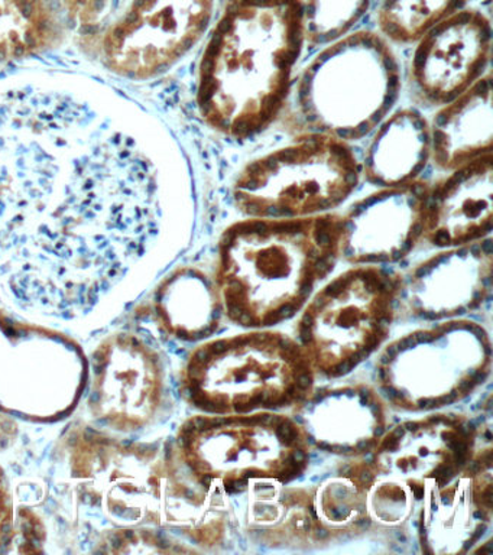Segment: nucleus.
<instances>
[{
  "label": "nucleus",
  "instance_id": "obj_1",
  "mask_svg": "<svg viewBox=\"0 0 493 555\" xmlns=\"http://www.w3.org/2000/svg\"><path fill=\"white\" fill-rule=\"evenodd\" d=\"M304 0H228L198 64L206 125L235 141L281 119L306 46Z\"/></svg>",
  "mask_w": 493,
  "mask_h": 555
},
{
  "label": "nucleus",
  "instance_id": "obj_2",
  "mask_svg": "<svg viewBox=\"0 0 493 555\" xmlns=\"http://www.w3.org/2000/svg\"><path fill=\"white\" fill-rule=\"evenodd\" d=\"M340 216L246 217L219 242V295L242 325H271L296 314L335 269Z\"/></svg>",
  "mask_w": 493,
  "mask_h": 555
},
{
  "label": "nucleus",
  "instance_id": "obj_3",
  "mask_svg": "<svg viewBox=\"0 0 493 555\" xmlns=\"http://www.w3.org/2000/svg\"><path fill=\"white\" fill-rule=\"evenodd\" d=\"M401 89L400 63L387 39L371 30L350 33L306 65L281 119L297 137L361 141L393 111Z\"/></svg>",
  "mask_w": 493,
  "mask_h": 555
},
{
  "label": "nucleus",
  "instance_id": "obj_4",
  "mask_svg": "<svg viewBox=\"0 0 493 555\" xmlns=\"http://www.w3.org/2000/svg\"><path fill=\"white\" fill-rule=\"evenodd\" d=\"M361 178L349 143L298 134L246 164L233 182L232 199L242 215L258 219L328 215L354 193Z\"/></svg>",
  "mask_w": 493,
  "mask_h": 555
},
{
  "label": "nucleus",
  "instance_id": "obj_5",
  "mask_svg": "<svg viewBox=\"0 0 493 555\" xmlns=\"http://www.w3.org/2000/svg\"><path fill=\"white\" fill-rule=\"evenodd\" d=\"M306 351L276 334H249L211 343L190 367L197 406L215 414L300 402L313 384Z\"/></svg>",
  "mask_w": 493,
  "mask_h": 555
},
{
  "label": "nucleus",
  "instance_id": "obj_6",
  "mask_svg": "<svg viewBox=\"0 0 493 555\" xmlns=\"http://www.w3.org/2000/svg\"><path fill=\"white\" fill-rule=\"evenodd\" d=\"M401 281L372 264H356L328 282L307 308L300 337L311 364L340 376L387 337Z\"/></svg>",
  "mask_w": 493,
  "mask_h": 555
},
{
  "label": "nucleus",
  "instance_id": "obj_7",
  "mask_svg": "<svg viewBox=\"0 0 493 555\" xmlns=\"http://www.w3.org/2000/svg\"><path fill=\"white\" fill-rule=\"evenodd\" d=\"M216 0H129L99 39L103 64L129 80L163 76L209 33Z\"/></svg>",
  "mask_w": 493,
  "mask_h": 555
},
{
  "label": "nucleus",
  "instance_id": "obj_8",
  "mask_svg": "<svg viewBox=\"0 0 493 555\" xmlns=\"http://www.w3.org/2000/svg\"><path fill=\"white\" fill-rule=\"evenodd\" d=\"M203 438L198 475L226 492H242L250 481L296 479L307 466L304 429L280 415L224 416L196 428Z\"/></svg>",
  "mask_w": 493,
  "mask_h": 555
},
{
  "label": "nucleus",
  "instance_id": "obj_9",
  "mask_svg": "<svg viewBox=\"0 0 493 555\" xmlns=\"http://www.w3.org/2000/svg\"><path fill=\"white\" fill-rule=\"evenodd\" d=\"M414 43L406 73L411 98L424 107H441L489 72L491 20L479 9L465 8L432 26Z\"/></svg>",
  "mask_w": 493,
  "mask_h": 555
},
{
  "label": "nucleus",
  "instance_id": "obj_10",
  "mask_svg": "<svg viewBox=\"0 0 493 555\" xmlns=\"http://www.w3.org/2000/svg\"><path fill=\"white\" fill-rule=\"evenodd\" d=\"M428 191L421 180L385 186L340 216L339 255L353 264L393 263L421 241Z\"/></svg>",
  "mask_w": 493,
  "mask_h": 555
},
{
  "label": "nucleus",
  "instance_id": "obj_11",
  "mask_svg": "<svg viewBox=\"0 0 493 555\" xmlns=\"http://www.w3.org/2000/svg\"><path fill=\"white\" fill-rule=\"evenodd\" d=\"M493 155L462 165L428 191L423 237L430 245H469L492 232Z\"/></svg>",
  "mask_w": 493,
  "mask_h": 555
},
{
  "label": "nucleus",
  "instance_id": "obj_12",
  "mask_svg": "<svg viewBox=\"0 0 493 555\" xmlns=\"http://www.w3.org/2000/svg\"><path fill=\"white\" fill-rule=\"evenodd\" d=\"M492 238L447 247L411 272L408 293L415 311L432 317L473 310L491 291Z\"/></svg>",
  "mask_w": 493,
  "mask_h": 555
},
{
  "label": "nucleus",
  "instance_id": "obj_13",
  "mask_svg": "<svg viewBox=\"0 0 493 555\" xmlns=\"http://www.w3.org/2000/svg\"><path fill=\"white\" fill-rule=\"evenodd\" d=\"M492 76L484 74L469 90L439 107L430 124L431 160L450 172L492 154Z\"/></svg>",
  "mask_w": 493,
  "mask_h": 555
},
{
  "label": "nucleus",
  "instance_id": "obj_14",
  "mask_svg": "<svg viewBox=\"0 0 493 555\" xmlns=\"http://www.w3.org/2000/svg\"><path fill=\"white\" fill-rule=\"evenodd\" d=\"M372 133L361 164L363 178L379 189L417 181L431 159L430 121L415 108H400Z\"/></svg>",
  "mask_w": 493,
  "mask_h": 555
},
{
  "label": "nucleus",
  "instance_id": "obj_15",
  "mask_svg": "<svg viewBox=\"0 0 493 555\" xmlns=\"http://www.w3.org/2000/svg\"><path fill=\"white\" fill-rule=\"evenodd\" d=\"M67 34L46 0H0V63L49 51Z\"/></svg>",
  "mask_w": 493,
  "mask_h": 555
},
{
  "label": "nucleus",
  "instance_id": "obj_16",
  "mask_svg": "<svg viewBox=\"0 0 493 555\" xmlns=\"http://www.w3.org/2000/svg\"><path fill=\"white\" fill-rule=\"evenodd\" d=\"M467 4L469 0H382L376 21L388 42L408 46Z\"/></svg>",
  "mask_w": 493,
  "mask_h": 555
},
{
  "label": "nucleus",
  "instance_id": "obj_17",
  "mask_svg": "<svg viewBox=\"0 0 493 555\" xmlns=\"http://www.w3.org/2000/svg\"><path fill=\"white\" fill-rule=\"evenodd\" d=\"M372 0H304L306 42L326 47L352 33Z\"/></svg>",
  "mask_w": 493,
  "mask_h": 555
},
{
  "label": "nucleus",
  "instance_id": "obj_18",
  "mask_svg": "<svg viewBox=\"0 0 493 555\" xmlns=\"http://www.w3.org/2000/svg\"><path fill=\"white\" fill-rule=\"evenodd\" d=\"M68 30L90 35L102 25L114 0H46Z\"/></svg>",
  "mask_w": 493,
  "mask_h": 555
}]
</instances>
